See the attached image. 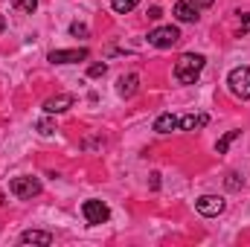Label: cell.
Returning a JSON list of instances; mask_svg holds the SVG:
<instances>
[{"label": "cell", "mask_w": 250, "mask_h": 247, "mask_svg": "<svg viewBox=\"0 0 250 247\" xmlns=\"http://www.w3.org/2000/svg\"><path fill=\"white\" fill-rule=\"evenodd\" d=\"M105 70H108V64L102 62V64H90V67H87V76H90V79H99V76H105Z\"/></svg>", "instance_id": "ac0fdd59"}, {"label": "cell", "mask_w": 250, "mask_h": 247, "mask_svg": "<svg viewBox=\"0 0 250 247\" xmlns=\"http://www.w3.org/2000/svg\"><path fill=\"white\" fill-rule=\"evenodd\" d=\"M239 134H242V131H227V134H224V137H221V140L215 143V151H218V154H227V148H230V143H233V140H236Z\"/></svg>", "instance_id": "9a60e30c"}, {"label": "cell", "mask_w": 250, "mask_h": 247, "mask_svg": "<svg viewBox=\"0 0 250 247\" xmlns=\"http://www.w3.org/2000/svg\"><path fill=\"white\" fill-rule=\"evenodd\" d=\"M207 6H212V0H178L175 3V18L184 21V23H192V21H198L201 9H207Z\"/></svg>", "instance_id": "5b68a950"}, {"label": "cell", "mask_w": 250, "mask_h": 247, "mask_svg": "<svg viewBox=\"0 0 250 247\" xmlns=\"http://www.w3.org/2000/svg\"><path fill=\"white\" fill-rule=\"evenodd\" d=\"M137 3H140V0H111V9H114L117 15H128V12L137 9Z\"/></svg>", "instance_id": "5bb4252c"}, {"label": "cell", "mask_w": 250, "mask_h": 247, "mask_svg": "<svg viewBox=\"0 0 250 247\" xmlns=\"http://www.w3.org/2000/svg\"><path fill=\"white\" fill-rule=\"evenodd\" d=\"M227 84H230L233 96L250 99V67H233L230 76H227Z\"/></svg>", "instance_id": "3957f363"}, {"label": "cell", "mask_w": 250, "mask_h": 247, "mask_svg": "<svg viewBox=\"0 0 250 247\" xmlns=\"http://www.w3.org/2000/svg\"><path fill=\"white\" fill-rule=\"evenodd\" d=\"M21 242L23 245H53V236L41 233V230H26V233H21Z\"/></svg>", "instance_id": "4fadbf2b"}, {"label": "cell", "mask_w": 250, "mask_h": 247, "mask_svg": "<svg viewBox=\"0 0 250 247\" xmlns=\"http://www.w3.org/2000/svg\"><path fill=\"white\" fill-rule=\"evenodd\" d=\"M90 53L84 50V47H79V50H53L50 56H47V62L50 64H76V62H84Z\"/></svg>", "instance_id": "ba28073f"}, {"label": "cell", "mask_w": 250, "mask_h": 247, "mask_svg": "<svg viewBox=\"0 0 250 247\" xmlns=\"http://www.w3.org/2000/svg\"><path fill=\"white\" fill-rule=\"evenodd\" d=\"M204 64H207V59H204L201 53H184V56L178 59V64H175V79H178L181 84H195V79L201 76Z\"/></svg>", "instance_id": "6da1fadb"}, {"label": "cell", "mask_w": 250, "mask_h": 247, "mask_svg": "<svg viewBox=\"0 0 250 247\" xmlns=\"http://www.w3.org/2000/svg\"><path fill=\"white\" fill-rule=\"evenodd\" d=\"M82 212L87 218V224H105L111 218V209L102 204V201H84L82 204Z\"/></svg>", "instance_id": "52a82bcc"}, {"label": "cell", "mask_w": 250, "mask_h": 247, "mask_svg": "<svg viewBox=\"0 0 250 247\" xmlns=\"http://www.w3.org/2000/svg\"><path fill=\"white\" fill-rule=\"evenodd\" d=\"M207 123H209L207 114H187V117H181L178 128H181V131H198V128H204Z\"/></svg>", "instance_id": "8fae6325"}, {"label": "cell", "mask_w": 250, "mask_h": 247, "mask_svg": "<svg viewBox=\"0 0 250 247\" xmlns=\"http://www.w3.org/2000/svg\"><path fill=\"white\" fill-rule=\"evenodd\" d=\"M70 32H73V35H76V38H84V35H87V26H84V23H79V21H76V23H70Z\"/></svg>", "instance_id": "ffe728a7"}, {"label": "cell", "mask_w": 250, "mask_h": 247, "mask_svg": "<svg viewBox=\"0 0 250 247\" xmlns=\"http://www.w3.org/2000/svg\"><path fill=\"white\" fill-rule=\"evenodd\" d=\"M12 9L15 12H23V15H32L38 9V0H12Z\"/></svg>", "instance_id": "2e32d148"}, {"label": "cell", "mask_w": 250, "mask_h": 247, "mask_svg": "<svg viewBox=\"0 0 250 247\" xmlns=\"http://www.w3.org/2000/svg\"><path fill=\"white\" fill-rule=\"evenodd\" d=\"M137 90H140V76H137V73H128V76H123V79L117 82V93H120L123 99H131Z\"/></svg>", "instance_id": "30bf717a"}, {"label": "cell", "mask_w": 250, "mask_h": 247, "mask_svg": "<svg viewBox=\"0 0 250 247\" xmlns=\"http://www.w3.org/2000/svg\"><path fill=\"white\" fill-rule=\"evenodd\" d=\"M76 105V96L73 93H56V96H50L47 102H44V111L47 114H64V111H70Z\"/></svg>", "instance_id": "9c48e42d"}, {"label": "cell", "mask_w": 250, "mask_h": 247, "mask_svg": "<svg viewBox=\"0 0 250 247\" xmlns=\"http://www.w3.org/2000/svg\"><path fill=\"white\" fill-rule=\"evenodd\" d=\"M9 192L21 201H29L35 195H41V181L38 178H29V175H21V178H12L9 184Z\"/></svg>", "instance_id": "7a4b0ae2"}, {"label": "cell", "mask_w": 250, "mask_h": 247, "mask_svg": "<svg viewBox=\"0 0 250 247\" xmlns=\"http://www.w3.org/2000/svg\"><path fill=\"white\" fill-rule=\"evenodd\" d=\"M242 186H245V178H242V175H236V172H233V175H227V189H233V192H236V189H242Z\"/></svg>", "instance_id": "e0dca14e"}, {"label": "cell", "mask_w": 250, "mask_h": 247, "mask_svg": "<svg viewBox=\"0 0 250 247\" xmlns=\"http://www.w3.org/2000/svg\"><path fill=\"white\" fill-rule=\"evenodd\" d=\"M178 123H181V120H178L175 114H160V117L154 120V131H157V134H172V131L178 128Z\"/></svg>", "instance_id": "7c38bea8"}, {"label": "cell", "mask_w": 250, "mask_h": 247, "mask_svg": "<svg viewBox=\"0 0 250 247\" xmlns=\"http://www.w3.org/2000/svg\"><path fill=\"white\" fill-rule=\"evenodd\" d=\"M178 41H181V29L178 26H157V29L148 32V44L157 47V50H169Z\"/></svg>", "instance_id": "277c9868"}, {"label": "cell", "mask_w": 250, "mask_h": 247, "mask_svg": "<svg viewBox=\"0 0 250 247\" xmlns=\"http://www.w3.org/2000/svg\"><path fill=\"white\" fill-rule=\"evenodd\" d=\"M148 18H151V21H160V18H163V9H160V6H151V9H148Z\"/></svg>", "instance_id": "44dd1931"}, {"label": "cell", "mask_w": 250, "mask_h": 247, "mask_svg": "<svg viewBox=\"0 0 250 247\" xmlns=\"http://www.w3.org/2000/svg\"><path fill=\"white\" fill-rule=\"evenodd\" d=\"M3 26H6V21H3V18H0V32H3Z\"/></svg>", "instance_id": "7402d4cb"}, {"label": "cell", "mask_w": 250, "mask_h": 247, "mask_svg": "<svg viewBox=\"0 0 250 247\" xmlns=\"http://www.w3.org/2000/svg\"><path fill=\"white\" fill-rule=\"evenodd\" d=\"M195 209H198L201 215H207V218H215V215L224 212V198H221V195H201V198L195 201Z\"/></svg>", "instance_id": "8992f818"}, {"label": "cell", "mask_w": 250, "mask_h": 247, "mask_svg": "<svg viewBox=\"0 0 250 247\" xmlns=\"http://www.w3.org/2000/svg\"><path fill=\"white\" fill-rule=\"evenodd\" d=\"M41 134H53L56 131V125H53V120H38V125H35Z\"/></svg>", "instance_id": "d6986e66"}]
</instances>
